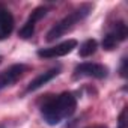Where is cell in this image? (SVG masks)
I'll use <instances>...</instances> for the list:
<instances>
[{"label": "cell", "instance_id": "6da1fadb", "mask_svg": "<svg viewBox=\"0 0 128 128\" xmlns=\"http://www.w3.org/2000/svg\"><path fill=\"white\" fill-rule=\"evenodd\" d=\"M77 108V98L72 92H62L59 95H48L41 104V116L48 125H57L71 118Z\"/></svg>", "mask_w": 128, "mask_h": 128}, {"label": "cell", "instance_id": "7a4b0ae2", "mask_svg": "<svg viewBox=\"0 0 128 128\" xmlns=\"http://www.w3.org/2000/svg\"><path fill=\"white\" fill-rule=\"evenodd\" d=\"M94 9L92 3H82L80 6H77L76 9H72L68 15H65L60 21H57L48 32H47V41L53 42L56 39H59L60 36H63L65 33L71 32L80 21H83L84 18H88Z\"/></svg>", "mask_w": 128, "mask_h": 128}, {"label": "cell", "instance_id": "3957f363", "mask_svg": "<svg viewBox=\"0 0 128 128\" xmlns=\"http://www.w3.org/2000/svg\"><path fill=\"white\" fill-rule=\"evenodd\" d=\"M108 76V68L102 63H96V62H83V63H78V65L74 68V72H72V78L74 80H78V78H84V77H89V78H106Z\"/></svg>", "mask_w": 128, "mask_h": 128}, {"label": "cell", "instance_id": "277c9868", "mask_svg": "<svg viewBox=\"0 0 128 128\" xmlns=\"http://www.w3.org/2000/svg\"><path fill=\"white\" fill-rule=\"evenodd\" d=\"M128 36V29H126V24L125 21L119 20L116 23H113V26L107 30V33L102 36V41H101V45L104 50H113L116 48L120 42H124Z\"/></svg>", "mask_w": 128, "mask_h": 128}, {"label": "cell", "instance_id": "5b68a950", "mask_svg": "<svg viewBox=\"0 0 128 128\" xmlns=\"http://www.w3.org/2000/svg\"><path fill=\"white\" fill-rule=\"evenodd\" d=\"M29 71V66L24 63H14L0 72V90H3L9 86H14L18 80L24 77V74Z\"/></svg>", "mask_w": 128, "mask_h": 128}, {"label": "cell", "instance_id": "8992f818", "mask_svg": "<svg viewBox=\"0 0 128 128\" xmlns=\"http://www.w3.org/2000/svg\"><path fill=\"white\" fill-rule=\"evenodd\" d=\"M77 41L76 39H68V41H63L60 44L51 45V47H42L36 51V54L39 57L44 59H54V57H62V56H66L70 54L74 48H77Z\"/></svg>", "mask_w": 128, "mask_h": 128}, {"label": "cell", "instance_id": "52a82bcc", "mask_svg": "<svg viewBox=\"0 0 128 128\" xmlns=\"http://www.w3.org/2000/svg\"><path fill=\"white\" fill-rule=\"evenodd\" d=\"M47 12H48V8H47V6H38V8H35V9L30 12V15H29V18L26 20V23L23 24V27L20 29L18 36H20L21 39H30V38L33 36V33H35L36 23H38L39 20H42V18L47 15Z\"/></svg>", "mask_w": 128, "mask_h": 128}, {"label": "cell", "instance_id": "ba28073f", "mask_svg": "<svg viewBox=\"0 0 128 128\" xmlns=\"http://www.w3.org/2000/svg\"><path fill=\"white\" fill-rule=\"evenodd\" d=\"M59 74H60V66H54V68H51V70H48V71L39 74L36 78H33V80L29 83V86L26 88V94H30V92H35V90L41 89V88L45 86L48 82H51L53 78H56Z\"/></svg>", "mask_w": 128, "mask_h": 128}, {"label": "cell", "instance_id": "9c48e42d", "mask_svg": "<svg viewBox=\"0 0 128 128\" xmlns=\"http://www.w3.org/2000/svg\"><path fill=\"white\" fill-rule=\"evenodd\" d=\"M14 26H15L14 17L9 12V9H6L2 15V20H0V41H5L11 36V33L14 32Z\"/></svg>", "mask_w": 128, "mask_h": 128}, {"label": "cell", "instance_id": "30bf717a", "mask_svg": "<svg viewBox=\"0 0 128 128\" xmlns=\"http://www.w3.org/2000/svg\"><path fill=\"white\" fill-rule=\"evenodd\" d=\"M96 48H98V42L95 39H86L78 48V56L80 57H89V56L95 54Z\"/></svg>", "mask_w": 128, "mask_h": 128}, {"label": "cell", "instance_id": "8fae6325", "mask_svg": "<svg viewBox=\"0 0 128 128\" xmlns=\"http://www.w3.org/2000/svg\"><path fill=\"white\" fill-rule=\"evenodd\" d=\"M118 128H126V107L122 108L119 119H118Z\"/></svg>", "mask_w": 128, "mask_h": 128}, {"label": "cell", "instance_id": "7c38bea8", "mask_svg": "<svg viewBox=\"0 0 128 128\" xmlns=\"http://www.w3.org/2000/svg\"><path fill=\"white\" fill-rule=\"evenodd\" d=\"M119 74L122 78H126V57H122L120 66H119Z\"/></svg>", "mask_w": 128, "mask_h": 128}, {"label": "cell", "instance_id": "4fadbf2b", "mask_svg": "<svg viewBox=\"0 0 128 128\" xmlns=\"http://www.w3.org/2000/svg\"><path fill=\"white\" fill-rule=\"evenodd\" d=\"M88 128H107V125H101V124H98V125H92V126H88Z\"/></svg>", "mask_w": 128, "mask_h": 128}, {"label": "cell", "instance_id": "5bb4252c", "mask_svg": "<svg viewBox=\"0 0 128 128\" xmlns=\"http://www.w3.org/2000/svg\"><path fill=\"white\" fill-rule=\"evenodd\" d=\"M6 11V8L3 6V5H0V20H2V15H3V12Z\"/></svg>", "mask_w": 128, "mask_h": 128}, {"label": "cell", "instance_id": "9a60e30c", "mask_svg": "<svg viewBox=\"0 0 128 128\" xmlns=\"http://www.w3.org/2000/svg\"><path fill=\"white\" fill-rule=\"evenodd\" d=\"M0 128H6V125L5 124H0Z\"/></svg>", "mask_w": 128, "mask_h": 128}, {"label": "cell", "instance_id": "2e32d148", "mask_svg": "<svg viewBox=\"0 0 128 128\" xmlns=\"http://www.w3.org/2000/svg\"><path fill=\"white\" fill-rule=\"evenodd\" d=\"M2 60H3V57H2V56H0V63H2Z\"/></svg>", "mask_w": 128, "mask_h": 128}]
</instances>
